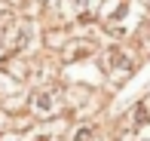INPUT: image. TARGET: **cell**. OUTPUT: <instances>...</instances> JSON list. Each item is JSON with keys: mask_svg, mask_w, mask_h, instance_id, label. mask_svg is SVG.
<instances>
[{"mask_svg": "<svg viewBox=\"0 0 150 141\" xmlns=\"http://www.w3.org/2000/svg\"><path fill=\"white\" fill-rule=\"evenodd\" d=\"M28 40H31V28H28L25 22L9 25V28H6V34H3V43H6V49H9V52L25 49V46H28Z\"/></svg>", "mask_w": 150, "mask_h": 141, "instance_id": "obj_1", "label": "cell"}, {"mask_svg": "<svg viewBox=\"0 0 150 141\" xmlns=\"http://www.w3.org/2000/svg\"><path fill=\"white\" fill-rule=\"evenodd\" d=\"M55 98H58V92L55 89H43V92H37L34 95V111L40 113V117H46V113H55Z\"/></svg>", "mask_w": 150, "mask_h": 141, "instance_id": "obj_2", "label": "cell"}, {"mask_svg": "<svg viewBox=\"0 0 150 141\" xmlns=\"http://www.w3.org/2000/svg\"><path fill=\"white\" fill-rule=\"evenodd\" d=\"M107 71H113V68H129V58L126 55H122V52L120 49H110V52H107Z\"/></svg>", "mask_w": 150, "mask_h": 141, "instance_id": "obj_3", "label": "cell"}, {"mask_svg": "<svg viewBox=\"0 0 150 141\" xmlns=\"http://www.w3.org/2000/svg\"><path fill=\"white\" fill-rule=\"evenodd\" d=\"M135 123H138V126L150 123V98H144V101L138 104V111H135Z\"/></svg>", "mask_w": 150, "mask_h": 141, "instance_id": "obj_4", "label": "cell"}, {"mask_svg": "<svg viewBox=\"0 0 150 141\" xmlns=\"http://www.w3.org/2000/svg\"><path fill=\"white\" fill-rule=\"evenodd\" d=\"M49 141H55V138H49Z\"/></svg>", "mask_w": 150, "mask_h": 141, "instance_id": "obj_5", "label": "cell"}]
</instances>
